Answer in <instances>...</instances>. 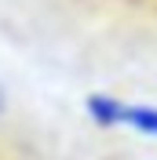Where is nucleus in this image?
I'll list each match as a JSON object with an SVG mask.
<instances>
[{
    "mask_svg": "<svg viewBox=\"0 0 157 160\" xmlns=\"http://www.w3.org/2000/svg\"><path fill=\"white\" fill-rule=\"evenodd\" d=\"M88 117L99 128H132V131H143V135L157 138V109L154 106H128V102H117L110 95H91Z\"/></svg>",
    "mask_w": 157,
    "mask_h": 160,
    "instance_id": "obj_1",
    "label": "nucleus"
},
{
    "mask_svg": "<svg viewBox=\"0 0 157 160\" xmlns=\"http://www.w3.org/2000/svg\"><path fill=\"white\" fill-rule=\"evenodd\" d=\"M4 109H8V98H4V88H0V117H4Z\"/></svg>",
    "mask_w": 157,
    "mask_h": 160,
    "instance_id": "obj_2",
    "label": "nucleus"
}]
</instances>
